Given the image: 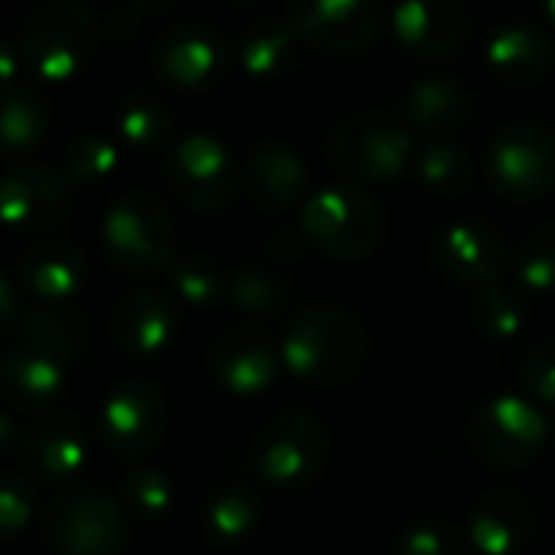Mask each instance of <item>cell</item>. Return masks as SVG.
Segmentation results:
<instances>
[{"label": "cell", "mask_w": 555, "mask_h": 555, "mask_svg": "<svg viewBox=\"0 0 555 555\" xmlns=\"http://www.w3.org/2000/svg\"><path fill=\"white\" fill-rule=\"evenodd\" d=\"M99 17L82 0H47L34 8L17 37L24 69L43 82H66L89 66L99 50Z\"/></svg>", "instance_id": "1"}, {"label": "cell", "mask_w": 555, "mask_h": 555, "mask_svg": "<svg viewBox=\"0 0 555 555\" xmlns=\"http://www.w3.org/2000/svg\"><path fill=\"white\" fill-rule=\"evenodd\" d=\"M282 360L295 376L314 386H340L363 366L366 334L360 321L344 308H308L288 324Z\"/></svg>", "instance_id": "2"}, {"label": "cell", "mask_w": 555, "mask_h": 555, "mask_svg": "<svg viewBox=\"0 0 555 555\" xmlns=\"http://www.w3.org/2000/svg\"><path fill=\"white\" fill-rule=\"evenodd\" d=\"M102 242L112 264L131 278H157L173 264V222L151 193L121 196L102 222Z\"/></svg>", "instance_id": "3"}, {"label": "cell", "mask_w": 555, "mask_h": 555, "mask_svg": "<svg viewBox=\"0 0 555 555\" xmlns=\"http://www.w3.org/2000/svg\"><path fill=\"white\" fill-rule=\"evenodd\" d=\"M327 157L353 180L386 183L409 167L412 131L389 112H363L327 134Z\"/></svg>", "instance_id": "4"}, {"label": "cell", "mask_w": 555, "mask_h": 555, "mask_svg": "<svg viewBox=\"0 0 555 555\" xmlns=\"http://www.w3.org/2000/svg\"><path fill=\"white\" fill-rule=\"evenodd\" d=\"M43 539L56 555H118L128 542V519L102 490L76 487L43 509Z\"/></svg>", "instance_id": "5"}, {"label": "cell", "mask_w": 555, "mask_h": 555, "mask_svg": "<svg viewBox=\"0 0 555 555\" xmlns=\"http://www.w3.org/2000/svg\"><path fill=\"white\" fill-rule=\"evenodd\" d=\"M305 235L334 258L370 255L386 232L383 206L360 186H327L301 212Z\"/></svg>", "instance_id": "6"}, {"label": "cell", "mask_w": 555, "mask_h": 555, "mask_svg": "<svg viewBox=\"0 0 555 555\" xmlns=\"http://www.w3.org/2000/svg\"><path fill=\"white\" fill-rule=\"evenodd\" d=\"M487 183L513 203H529L555 190V131L539 121L503 128L487 147Z\"/></svg>", "instance_id": "7"}, {"label": "cell", "mask_w": 555, "mask_h": 555, "mask_svg": "<svg viewBox=\"0 0 555 555\" xmlns=\"http://www.w3.org/2000/svg\"><path fill=\"white\" fill-rule=\"evenodd\" d=\"M288 24L321 53L357 56L379 43L386 11L379 0H288Z\"/></svg>", "instance_id": "8"}, {"label": "cell", "mask_w": 555, "mask_h": 555, "mask_svg": "<svg viewBox=\"0 0 555 555\" xmlns=\"http://www.w3.org/2000/svg\"><path fill=\"white\" fill-rule=\"evenodd\" d=\"M548 435L552 428L545 425V418L526 399L513 392L483 402L470 418L474 454L483 464L503 467V470H516L535 461Z\"/></svg>", "instance_id": "9"}, {"label": "cell", "mask_w": 555, "mask_h": 555, "mask_svg": "<svg viewBox=\"0 0 555 555\" xmlns=\"http://www.w3.org/2000/svg\"><path fill=\"white\" fill-rule=\"evenodd\" d=\"M73 212V180L50 164H21L0 177V222L24 235H47Z\"/></svg>", "instance_id": "10"}, {"label": "cell", "mask_w": 555, "mask_h": 555, "mask_svg": "<svg viewBox=\"0 0 555 555\" xmlns=\"http://www.w3.org/2000/svg\"><path fill=\"white\" fill-rule=\"evenodd\" d=\"M327 428L311 412L274 415L255 441V467L271 483H305L327 461Z\"/></svg>", "instance_id": "11"}, {"label": "cell", "mask_w": 555, "mask_h": 555, "mask_svg": "<svg viewBox=\"0 0 555 555\" xmlns=\"http://www.w3.org/2000/svg\"><path fill=\"white\" fill-rule=\"evenodd\" d=\"M167 180L173 193L196 212H222L238 193L232 154L209 134H190L170 147Z\"/></svg>", "instance_id": "12"}, {"label": "cell", "mask_w": 555, "mask_h": 555, "mask_svg": "<svg viewBox=\"0 0 555 555\" xmlns=\"http://www.w3.org/2000/svg\"><path fill=\"white\" fill-rule=\"evenodd\" d=\"M164 422H167V405L157 386L151 383H125L118 386L95 422V435L102 441V448H108L115 457H128L138 461L144 454H151L164 435Z\"/></svg>", "instance_id": "13"}, {"label": "cell", "mask_w": 555, "mask_h": 555, "mask_svg": "<svg viewBox=\"0 0 555 555\" xmlns=\"http://www.w3.org/2000/svg\"><path fill=\"white\" fill-rule=\"evenodd\" d=\"M151 69L173 89H206L229 69V43L203 24H173L151 47Z\"/></svg>", "instance_id": "14"}, {"label": "cell", "mask_w": 555, "mask_h": 555, "mask_svg": "<svg viewBox=\"0 0 555 555\" xmlns=\"http://www.w3.org/2000/svg\"><path fill=\"white\" fill-rule=\"evenodd\" d=\"M389 21L399 47L425 63L457 56L470 34V21L457 0H399Z\"/></svg>", "instance_id": "15"}, {"label": "cell", "mask_w": 555, "mask_h": 555, "mask_svg": "<svg viewBox=\"0 0 555 555\" xmlns=\"http://www.w3.org/2000/svg\"><path fill=\"white\" fill-rule=\"evenodd\" d=\"M278 357L282 353L274 350L271 337L261 327L238 324V327L222 331L219 340L212 344L209 370L225 392L238 399H251L271 386L278 373Z\"/></svg>", "instance_id": "16"}, {"label": "cell", "mask_w": 555, "mask_h": 555, "mask_svg": "<svg viewBox=\"0 0 555 555\" xmlns=\"http://www.w3.org/2000/svg\"><path fill=\"white\" fill-rule=\"evenodd\" d=\"M89 278L86 251L69 238H40L17 261V285L43 305H60L82 292Z\"/></svg>", "instance_id": "17"}, {"label": "cell", "mask_w": 555, "mask_h": 555, "mask_svg": "<svg viewBox=\"0 0 555 555\" xmlns=\"http://www.w3.org/2000/svg\"><path fill=\"white\" fill-rule=\"evenodd\" d=\"M435 255L454 282L467 288H490L506 264V248L500 232L477 219H464L444 229L435 245Z\"/></svg>", "instance_id": "18"}, {"label": "cell", "mask_w": 555, "mask_h": 555, "mask_svg": "<svg viewBox=\"0 0 555 555\" xmlns=\"http://www.w3.org/2000/svg\"><path fill=\"white\" fill-rule=\"evenodd\" d=\"M21 461L43 480H69L89 467V438L73 415H43L24 431Z\"/></svg>", "instance_id": "19"}, {"label": "cell", "mask_w": 555, "mask_h": 555, "mask_svg": "<svg viewBox=\"0 0 555 555\" xmlns=\"http://www.w3.org/2000/svg\"><path fill=\"white\" fill-rule=\"evenodd\" d=\"M66 383V363L30 344H14L0 357V396L21 412H43L56 405Z\"/></svg>", "instance_id": "20"}, {"label": "cell", "mask_w": 555, "mask_h": 555, "mask_svg": "<svg viewBox=\"0 0 555 555\" xmlns=\"http://www.w3.org/2000/svg\"><path fill=\"white\" fill-rule=\"evenodd\" d=\"M112 344L134 360L154 357L167 350V344L177 334V308L167 295L160 292H131L118 301L112 311Z\"/></svg>", "instance_id": "21"}, {"label": "cell", "mask_w": 555, "mask_h": 555, "mask_svg": "<svg viewBox=\"0 0 555 555\" xmlns=\"http://www.w3.org/2000/svg\"><path fill=\"white\" fill-rule=\"evenodd\" d=\"M308 183L305 160L288 151L285 144H255L248 160H245V186L255 206L271 209V212H285L292 209Z\"/></svg>", "instance_id": "22"}, {"label": "cell", "mask_w": 555, "mask_h": 555, "mask_svg": "<svg viewBox=\"0 0 555 555\" xmlns=\"http://www.w3.org/2000/svg\"><path fill=\"white\" fill-rule=\"evenodd\" d=\"M402 118L425 131L435 141H444L451 134H457L467 118H470V99L467 92L444 76H428L418 79L405 89L402 95Z\"/></svg>", "instance_id": "23"}, {"label": "cell", "mask_w": 555, "mask_h": 555, "mask_svg": "<svg viewBox=\"0 0 555 555\" xmlns=\"http://www.w3.org/2000/svg\"><path fill=\"white\" fill-rule=\"evenodd\" d=\"M487 69L506 86H535L552 69V43L529 24H509L490 37Z\"/></svg>", "instance_id": "24"}, {"label": "cell", "mask_w": 555, "mask_h": 555, "mask_svg": "<svg viewBox=\"0 0 555 555\" xmlns=\"http://www.w3.org/2000/svg\"><path fill=\"white\" fill-rule=\"evenodd\" d=\"M532 509L516 493H493L470 513V542L483 555H513L532 535Z\"/></svg>", "instance_id": "25"}, {"label": "cell", "mask_w": 555, "mask_h": 555, "mask_svg": "<svg viewBox=\"0 0 555 555\" xmlns=\"http://www.w3.org/2000/svg\"><path fill=\"white\" fill-rule=\"evenodd\" d=\"M50 131V105L30 86L0 89V160L34 154Z\"/></svg>", "instance_id": "26"}, {"label": "cell", "mask_w": 555, "mask_h": 555, "mask_svg": "<svg viewBox=\"0 0 555 555\" xmlns=\"http://www.w3.org/2000/svg\"><path fill=\"white\" fill-rule=\"evenodd\" d=\"M14 331L21 344H30L63 363H73L86 350V340H89L86 321L53 305H21L14 318Z\"/></svg>", "instance_id": "27"}, {"label": "cell", "mask_w": 555, "mask_h": 555, "mask_svg": "<svg viewBox=\"0 0 555 555\" xmlns=\"http://www.w3.org/2000/svg\"><path fill=\"white\" fill-rule=\"evenodd\" d=\"M295 47H298V34L292 30V24L255 21V24L245 27L235 56H238V66L251 79H274V76H282V73L292 69Z\"/></svg>", "instance_id": "28"}, {"label": "cell", "mask_w": 555, "mask_h": 555, "mask_svg": "<svg viewBox=\"0 0 555 555\" xmlns=\"http://www.w3.org/2000/svg\"><path fill=\"white\" fill-rule=\"evenodd\" d=\"M121 151L105 134H79L63 151V173L79 186H99L115 177Z\"/></svg>", "instance_id": "29"}, {"label": "cell", "mask_w": 555, "mask_h": 555, "mask_svg": "<svg viewBox=\"0 0 555 555\" xmlns=\"http://www.w3.org/2000/svg\"><path fill=\"white\" fill-rule=\"evenodd\" d=\"M170 128H173V121H170L167 105L151 95H134L118 112V134L134 151L164 147L170 138Z\"/></svg>", "instance_id": "30"}, {"label": "cell", "mask_w": 555, "mask_h": 555, "mask_svg": "<svg viewBox=\"0 0 555 555\" xmlns=\"http://www.w3.org/2000/svg\"><path fill=\"white\" fill-rule=\"evenodd\" d=\"M415 173L425 183V190L454 196V193L467 190V183L474 177V167H470V157L461 147H454L448 141H431L415 157Z\"/></svg>", "instance_id": "31"}, {"label": "cell", "mask_w": 555, "mask_h": 555, "mask_svg": "<svg viewBox=\"0 0 555 555\" xmlns=\"http://www.w3.org/2000/svg\"><path fill=\"white\" fill-rule=\"evenodd\" d=\"M516 278L532 295L555 288V225H539L526 235L516 255Z\"/></svg>", "instance_id": "32"}, {"label": "cell", "mask_w": 555, "mask_h": 555, "mask_svg": "<svg viewBox=\"0 0 555 555\" xmlns=\"http://www.w3.org/2000/svg\"><path fill=\"white\" fill-rule=\"evenodd\" d=\"M474 324L493 340H513L526 327L522 298L506 288H483L474 301Z\"/></svg>", "instance_id": "33"}, {"label": "cell", "mask_w": 555, "mask_h": 555, "mask_svg": "<svg viewBox=\"0 0 555 555\" xmlns=\"http://www.w3.org/2000/svg\"><path fill=\"white\" fill-rule=\"evenodd\" d=\"M121 496L141 519H164L173 509V483L164 470L138 467L121 480Z\"/></svg>", "instance_id": "34"}, {"label": "cell", "mask_w": 555, "mask_h": 555, "mask_svg": "<svg viewBox=\"0 0 555 555\" xmlns=\"http://www.w3.org/2000/svg\"><path fill=\"white\" fill-rule=\"evenodd\" d=\"M170 285L180 298H186L196 308H206L219 298V271L203 255H183L170 264Z\"/></svg>", "instance_id": "35"}, {"label": "cell", "mask_w": 555, "mask_h": 555, "mask_svg": "<svg viewBox=\"0 0 555 555\" xmlns=\"http://www.w3.org/2000/svg\"><path fill=\"white\" fill-rule=\"evenodd\" d=\"M37 516V490L27 477L0 470V535L24 532Z\"/></svg>", "instance_id": "36"}, {"label": "cell", "mask_w": 555, "mask_h": 555, "mask_svg": "<svg viewBox=\"0 0 555 555\" xmlns=\"http://www.w3.org/2000/svg\"><path fill=\"white\" fill-rule=\"evenodd\" d=\"M258 509H255V500L245 493V490H229V493H219L212 503H209V529L222 539H238L251 529Z\"/></svg>", "instance_id": "37"}, {"label": "cell", "mask_w": 555, "mask_h": 555, "mask_svg": "<svg viewBox=\"0 0 555 555\" xmlns=\"http://www.w3.org/2000/svg\"><path fill=\"white\" fill-rule=\"evenodd\" d=\"M282 285L274 282L271 274L264 271H242L232 288H229V298L235 308L248 311V314H261V311H274L278 301H282Z\"/></svg>", "instance_id": "38"}, {"label": "cell", "mask_w": 555, "mask_h": 555, "mask_svg": "<svg viewBox=\"0 0 555 555\" xmlns=\"http://www.w3.org/2000/svg\"><path fill=\"white\" fill-rule=\"evenodd\" d=\"M392 555H464V552L451 529L438 522H422L396 542Z\"/></svg>", "instance_id": "39"}, {"label": "cell", "mask_w": 555, "mask_h": 555, "mask_svg": "<svg viewBox=\"0 0 555 555\" xmlns=\"http://www.w3.org/2000/svg\"><path fill=\"white\" fill-rule=\"evenodd\" d=\"M522 383L539 402H555V340L535 344L526 353Z\"/></svg>", "instance_id": "40"}, {"label": "cell", "mask_w": 555, "mask_h": 555, "mask_svg": "<svg viewBox=\"0 0 555 555\" xmlns=\"http://www.w3.org/2000/svg\"><path fill=\"white\" fill-rule=\"evenodd\" d=\"M21 66H24L21 50L14 43H8L4 37H0V89L17 86V69Z\"/></svg>", "instance_id": "41"}, {"label": "cell", "mask_w": 555, "mask_h": 555, "mask_svg": "<svg viewBox=\"0 0 555 555\" xmlns=\"http://www.w3.org/2000/svg\"><path fill=\"white\" fill-rule=\"evenodd\" d=\"M17 295L11 288V282L4 274H0V334H4L8 327H14V318H17Z\"/></svg>", "instance_id": "42"}, {"label": "cell", "mask_w": 555, "mask_h": 555, "mask_svg": "<svg viewBox=\"0 0 555 555\" xmlns=\"http://www.w3.org/2000/svg\"><path fill=\"white\" fill-rule=\"evenodd\" d=\"M21 428H17V422L8 415V412H0V461L4 457H11L14 454V448L21 451Z\"/></svg>", "instance_id": "43"}, {"label": "cell", "mask_w": 555, "mask_h": 555, "mask_svg": "<svg viewBox=\"0 0 555 555\" xmlns=\"http://www.w3.org/2000/svg\"><path fill=\"white\" fill-rule=\"evenodd\" d=\"M128 4L138 14H170L180 4V0H128Z\"/></svg>", "instance_id": "44"}, {"label": "cell", "mask_w": 555, "mask_h": 555, "mask_svg": "<svg viewBox=\"0 0 555 555\" xmlns=\"http://www.w3.org/2000/svg\"><path fill=\"white\" fill-rule=\"evenodd\" d=\"M542 14L548 17V24L555 27V0H542Z\"/></svg>", "instance_id": "45"}, {"label": "cell", "mask_w": 555, "mask_h": 555, "mask_svg": "<svg viewBox=\"0 0 555 555\" xmlns=\"http://www.w3.org/2000/svg\"><path fill=\"white\" fill-rule=\"evenodd\" d=\"M225 4H235V8H248V4H255V0H225Z\"/></svg>", "instance_id": "46"}, {"label": "cell", "mask_w": 555, "mask_h": 555, "mask_svg": "<svg viewBox=\"0 0 555 555\" xmlns=\"http://www.w3.org/2000/svg\"><path fill=\"white\" fill-rule=\"evenodd\" d=\"M552 438H555V425H552Z\"/></svg>", "instance_id": "47"}]
</instances>
